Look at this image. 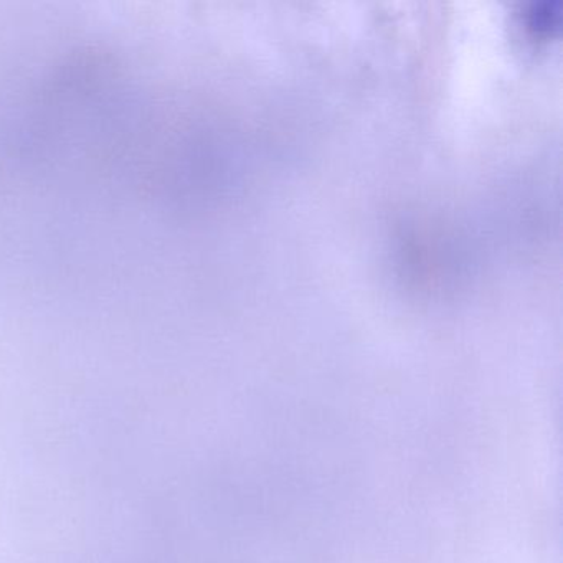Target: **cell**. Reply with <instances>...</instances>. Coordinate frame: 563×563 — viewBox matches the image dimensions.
<instances>
[]
</instances>
